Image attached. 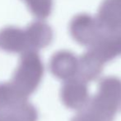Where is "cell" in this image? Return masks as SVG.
Here are the masks:
<instances>
[{"instance_id": "4", "label": "cell", "mask_w": 121, "mask_h": 121, "mask_svg": "<svg viewBox=\"0 0 121 121\" xmlns=\"http://www.w3.org/2000/svg\"><path fill=\"white\" fill-rule=\"evenodd\" d=\"M26 34L29 50L36 51L37 49H41L46 47L49 42L48 33L37 26H34Z\"/></svg>"}, {"instance_id": "3", "label": "cell", "mask_w": 121, "mask_h": 121, "mask_svg": "<svg viewBox=\"0 0 121 121\" xmlns=\"http://www.w3.org/2000/svg\"><path fill=\"white\" fill-rule=\"evenodd\" d=\"M25 100H28V98H26L17 91L11 81L0 83V112L9 111Z\"/></svg>"}, {"instance_id": "2", "label": "cell", "mask_w": 121, "mask_h": 121, "mask_svg": "<svg viewBox=\"0 0 121 121\" xmlns=\"http://www.w3.org/2000/svg\"><path fill=\"white\" fill-rule=\"evenodd\" d=\"M0 47L10 53H22L29 50L26 34L19 30L7 29L0 32Z\"/></svg>"}, {"instance_id": "5", "label": "cell", "mask_w": 121, "mask_h": 121, "mask_svg": "<svg viewBox=\"0 0 121 121\" xmlns=\"http://www.w3.org/2000/svg\"><path fill=\"white\" fill-rule=\"evenodd\" d=\"M0 121H17V120L9 113L0 112Z\"/></svg>"}, {"instance_id": "1", "label": "cell", "mask_w": 121, "mask_h": 121, "mask_svg": "<svg viewBox=\"0 0 121 121\" xmlns=\"http://www.w3.org/2000/svg\"><path fill=\"white\" fill-rule=\"evenodd\" d=\"M44 66L36 51L22 53L11 83L22 95L28 98L37 90L43 77Z\"/></svg>"}]
</instances>
